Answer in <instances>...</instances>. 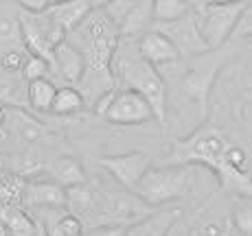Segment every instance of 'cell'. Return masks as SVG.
Segmentation results:
<instances>
[{"mask_svg":"<svg viewBox=\"0 0 252 236\" xmlns=\"http://www.w3.org/2000/svg\"><path fill=\"white\" fill-rule=\"evenodd\" d=\"M184 75L176 79V85L169 88L167 99V123L171 125L176 138H184L200 129L208 114V101H211L213 83L217 72L224 68L226 55L224 46L217 51H208L204 55L195 57Z\"/></svg>","mask_w":252,"mask_h":236,"instance_id":"1","label":"cell"},{"mask_svg":"<svg viewBox=\"0 0 252 236\" xmlns=\"http://www.w3.org/2000/svg\"><path fill=\"white\" fill-rule=\"evenodd\" d=\"M230 142L217 127L202 125L193 133L176 138V144L167 156V164L206 166L217 175L221 190L235 197H252V173L235 168L226 157Z\"/></svg>","mask_w":252,"mask_h":236,"instance_id":"2","label":"cell"},{"mask_svg":"<svg viewBox=\"0 0 252 236\" xmlns=\"http://www.w3.org/2000/svg\"><path fill=\"white\" fill-rule=\"evenodd\" d=\"M112 79L116 90L129 88L136 90L149 101L154 109L156 123H167V99H169V85L164 81L162 72L154 64H149L143 57L138 48V37L134 35H121L116 51L112 55Z\"/></svg>","mask_w":252,"mask_h":236,"instance_id":"3","label":"cell"},{"mask_svg":"<svg viewBox=\"0 0 252 236\" xmlns=\"http://www.w3.org/2000/svg\"><path fill=\"white\" fill-rule=\"evenodd\" d=\"M195 186V164L149 166L140 180L136 195L152 208H162L180 201Z\"/></svg>","mask_w":252,"mask_h":236,"instance_id":"4","label":"cell"},{"mask_svg":"<svg viewBox=\"0 0 252 236\" xmlns=\"http://www.w3.org/2000/svg\"><path fill=\"white\" fill-rule=\"evenodd\" d=\"M96 188V228L99 225H127L136 223L152 212V206L132 190H125L114 182V186H94Z\"/></svg>","mask_w":252,"mask_h":236,"instance_id":"5","label":"cell"},{"mask_svg":"<svg viewBox=\"0 0 252 236\" xmlns=\"http://www.w3.org/2000/svg\"><path fill=\"white\" fill-rule=\"evenodd\" d=\"M250 0H239V2H211L202 7L195 13L197 26L204 37L206 46L211 51L226 46L228 40L235 35V28L239 24L244 11L248 9Z\"/></svg>","mask_w":252,"mask_h":236,"instance_id":"6","label":"cell"},{"mask_svg":"<svg viewBox=\"0 0 252 236\" xmlns=\"http://www.w3.org/2000/svg\"><path fill=\"white\" fill-rule=\"evenodd\" d=\"M20 24H22V35H24L27 51L31 55L44 57L53 66V52L68 37L66 31L46 11L31 13V11H22L20 9Z\"/></svg>","mask_w":252,"mask_h":236,"instance_id":"7","label":"cell"},{"mask_svg":"<svg viewBox=\"0 0 252 236\" xmlns=\"http://www.w3.org/2000/svg\"><path fill=\"white\" fill-rule=\"evenodd\" d=\"M103 118L112 125H123V127H136V125H147L156 120L149 101L129 88L114 90L108 109L103 112Z\"/></svg>","mask_w":252,"mask_h":236,"instance_id":"8","label":"cell"},{"mask_svg":"<svg viewBox=\"0 0 252 236\" xmlns=\"http://www.w3.org/2000/svg\"><path fill=\"white\" fill-rule=\"evenodd\" d=\"M99 164L108 171L112 182L123 186L125 190L136 192L140 180L147 173V168L152 166V162H149L147 153L129 151V153H121V156H105L99 160Z\"/></svg>","mask_w":252,"mask_h":236,"instance_id":"9","label":"cell"},{"mask_svg":"<svg viewBox=\"0 0 252 236\" xmlns=\"http://www.w3.org/2000/svg\"><path fill=\"white\" fill-rule=\"evenodd\" d=\"M156 28L160 33L169 37V40L176 44V48L180 51L182 59L184 57H200L208 52L211 48L206 46L204 37L200 33V26H197L195 20V13H187L180 20H173V22H164V24H156Z\"/></svg>","mask_w":252,"mask_h":236,"instance_id":"10","label":"cell"},{"mask_svg":"<svg viewBox=\"0 0 252 236\" xmlns=\"http://www.w3.org/2000/svg\"><path fill=\"white\" fill-rule=\"evenodd\" d=\"M22 206H24V210L31 214L66 206V188L60 186L57 182H53L51 177L27 180V184H24V195H22Z\"/></svg>","mask_w":252,"mask_h":236,"instance_id":"11","label":"cell"},{"mask_svg":"<svg viewBox=\"0 0 252 236\" xmlns=\"http://www.w3.org/2000/svg\"><path fill=\"white\" fill-rule=\"evenodd\" d=\"M138 48L145 59L156 66L158 70L178 64V61L182 59L176 44H173L164 33L158 31V28H152V31H145L143 35H138Z\"/></svg>","mask_w":252,"mask_h":236,"instance_id":"12","label":"cell"},{"mask_svg":"<svg viewBox=\"0 0 252 236\" xmlns=\"http://www.w3.org/2000/svg\"><path fill=\"white\" fill-rule=\"evenodd\" d=\"M230 223V208H220L215 201V195L208 197V201L202 206L200 214L195 216V223L191 228V236H232Z\"/></svg>","mask_w":252,"mask_h":236,"instance_id":"13","label":"cell"},{"mask_svg":"<svg viewBox=\"0 0 252 236\" xmlns=\"http://www.w3.org/2000/svg\"><path fill=\"white\" fill-rule=\"evenodd\" d=\"M37 223L44 230L46 236H81L86 232L84 221L66 206L37 212Z\"/></svg>","mask_w":252,"mask_h":236,"instance_id":"14","label":"cell"},{"mask_svg":"<svg viewBox=\"0 0 252 236\" xmlns=\"http://www.w3.org/2000/svg\"><path fill=\"white\" fill-rule=\"evenodd\" d=\"M53 70L62 77L68 85H79L86 72V59L81 51L66 37L53 52Z\"/></svg>","mask_w":252,"mask_h":236,"instance_id":"15","label":"cell"},{"mask_svg":"<svg viewBox=\"0 0 252 236\" xmlns=\"http://www.w3.org/2000/svg\"><path fill=\"white\" fill-rule=\"evenodd\" d=\"M180 216H182V212L176 206L162 208V210L154 208L147 216H143L136 223L127 225L123 236H167L169 230L173 228V223H176Z\"/></svg>","mask_w":252,"mask_h":236,"instance_id":"16","label":"cell"},{"mask_svg":"<svg viewBox=\"0 0 252 236\" xmlns=\"http://www.w3.org/2000/svg\"><path fill=\"white\" fill-rule=\"evenodd\" d=\"M44 11L64 28L66 35H70L94 9L90 7L88 0H55V2L48 4Z\"/></svg>","mask_w":252,"mask_h":236,"instance_id":"17","label":"cell"},{"mask_svg":"<svg viewBox=\"0 0 252 236\" xmlns=\"http://www.w3.org/2000/svg\"><path fill=\"white\" fill-rule=\"evenodd\" d=\"M9 51H27L20 24V11L0 4V55Z\"/></svg>","mask_w":252,"mask_h":236,"instance_id":"18","label":"cell"},{"mask_svg":"<svg viewBox=\"0 0 252 236\" xmlns=\"http://www.w3.org/2000/svg\"><path fill=\"white\" fill-rule=\"evenodd\" d=\"M46 177H51L53 182H57L64 188H70V186H79L86 184V173L84 166L79 164V160L70 156H62L57 160H53L51 164L46 166Z\"/></svg>","mask_w":252,"mask_h":236,"instance_id":"19","label":"cell"},{"mask_svg":"<svg viewBox=\"0 0 252 236\" xmlns=\"http://www.w3.org/2000/svg\"><path fill=\"white\" fill-rule=\"evenodd\" d=\"M0 223L7 230L9 236H35L40 230V223L33 219L31 212L24 210V206L7 208L0 212Z\"/></svg>","mask_w":252,"mask_h":236,"instance_id":"20","label":"cell"},{"mask_svg":"<svg viewBox=\"0 0 252 236\" xmlns=\"http://www.w3.org/2000/svg\"><path fill=\"white\" fill-rule=\"evenodd\" d=\"M27 83L29 81L22 77V72L18 77V72L0 68V103L13 105V107H20V105L29 103Z\"/></svg>","mask_w":252,"mask_h":236,"instance_id":"21","label":"cell"},{"mask_svg":"<svg viewBox=\"0 0 252 236\" xmlns=\"http://www.w3.org/2000/svg\"><path fill=\"white\" fill-rule=\"evenodd\" d=\"M57 94V85L53 83L48 77H40V79H33L27 83V99L35 112L42 114H51L53 109V101Z\"/></svg>","mask_w":252,"mask_h":236,"instance_id":"22","label":"cell"},{"mask_svg":"<svg viewBox=\"0 0 252 236\" xmlns=\"http://www.w3.org/2000/svg\"><path fill=\"white\" fill-rule=\"evenodd\" d=\"M84 107H86V96L81 94V90L77 85H64V88H57L51 114H55V116H72V114H79Z\"/></svg>","mask_w":252,"mask_h":236,"instance_id":"23","label":"cell"},{"mask_svg":"<svg viewBox=\"0 0 252 236\" xmlns=\"http://www.w3.org/2000/svg\"><path fill=\"white\" fill-rule=\"evenodd\" d=\"M4 125H9L13 136H16L18 140H24V142H35V140H40V136H42L40 123H35L31 116H27V114L20 112V109L7 112V123Z\"/></svg>","mask_w":252,"mask_h":236,"instance_id":"24","label":"cell"},{"mask_svg":"<svg viewBox=\"0 0 252 236\" xmlns=\"http://www.w3.org/2000/svg\"><path fill=\"white\" fill-rule=\"evenodd\" d=\"M24 184H27V180L22 175H16V173L0 177V212L7 208L22 206Z\"/></svg>","mask_w":252,"mask_h":236,"instance_id":"25","label":"cell"},{"mask_svg":"<svg viewBox=\"0 0 252 236\" xmlns=\"http://www.w3.org/2000/svg\"><path fill=\"white\" fill-rule=\"evenodd\" d=\"M191 4L187 0H154V24H164V22H173L180 20L187 13H191Z\"/></svg>","mask_w":252,"mask_h":236,"instance_id":"26","label":"cell"},{"mask_svg":"<svg viewBox=\"0 0 252 236\" xmlns=\"http://www.w3.org/2000/svg\"><path fill=\"white\" fill-rule=\"evenodd\" d=\"M230 223L237 236H252V197H239L230 206Z\"/></svg>","mask_w":252,"mask_h":236,"instance_id":"27","label":"cell"},{"mask_svg":"<svg viewBox=\"0 0 252 236\" xmlns=\"http://www.w3.org/2000/svg\"><path fill=\"white\" fill-rule=\"evenodd\" d=\"M51 70H53L51 61H46L44 57L29 55L27 61H24V66H22V77L27 81H33V79H40V77H48Z\"/></svg>","mask_w":252,"mask_h":236,"instance_id":"28","label":"cell"},{"mask_svg":"<svg viewBox=\"0 0 252 236\" xmlns=\"http://www.w3.org/2000/svg\"><path fill=\"white\" fill-rule=\"evenodd\" d=\"M125 228L121 225H99V228H88L81 236H123Z\"/></svg>","mask_w":252,"mask_h":236,"instance_id":"29","label":"cell"},{"mask_svg":"<svg viewBox=\"0 0 252 236\" xmlns=\"http://www.w3.org/2000/svg\"><path fill=\"white\" fill-rule=\"evenodd\" d=\"M16 7H20L22 11H31V13H42L44 9L51 4V0H11Z\"/></svg>","mask_w":252,"mask_h":236,"instance_id":"30","label":"cell"},{"mask_svg":"<svg viewBox=\"0 0 252 236\" xmlns=\"http://www.w3.org/2000/svg\"><path fill=\"white\" fill-rule=\"evenodd\" d=\"M235 35L252 37V4H248V9L244 11V16H241V20L235 28Z\"/></svg>","mask_w":252,"mask_h":236,"instance_id":"31","label":"cell"},{"mask_svg":"<svg viewBox=\"0 0 252 236\" xmlns=\"http://www.w3.org/2000/svg\"><path fill=\"white\" fill-rule=\"evenodd\" d=\"M88 2H90V7L94 9V11H105V9H108L114 0H88Z\"/></svg>","mask_w":252,"mask_h":236,"instance_id":"32","label":"cell"},{"mask_svg":"<svg viewBox=\"0 0 252 236\" xmlns=\"http://www.w3.org/2000/svg\"><path fill=\"white\" fill-rule=\"evenodd\" d=\"M180 228H182V216L176 221V223H173V228L169 230V234H167V236H184V232H182Z\"/></svg>","mask_w":252,"mask_h":236,"instance_id":"33","label":"cell"},{"mask_svg":"<svg viewBox=\"0 0 252 236\" xmlns=\"http://www.w3.org/2000/svg\"><path fill=\"white\" fill-rule=\"evenodd\" d=\"M189 4H191L193 11H200L202 7H206V4H211V0H187Z\"/></svg>","mask_w":252,"mask_h":236,"instance_id":"34","label":"cell"},{"mask_svg":"<svg viewBox=\"0 0 252 236\" xmlns=\"http://www.w3.org/2000/svg\"><path fill=\"white\" fill-rule=\"evenodd\" d=\"M211 2H239V0H211Z\"/></svg>","mask_w":252,"mask_h":236,"instance_id":"35","label":"cell"},{"mask_svg":"<svg viewBox=\"0 0 252 236\" xmlns=\"http://www.w3.org/2000/svg\"><path fill=\"white\" fill-rule=\"evenodd\" d=\"M51 2H55V0H51Z\"/></svg>","mask_w":252,"mask_h":236,"instance_id":"36","label":"cell"}]
</instances>
